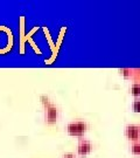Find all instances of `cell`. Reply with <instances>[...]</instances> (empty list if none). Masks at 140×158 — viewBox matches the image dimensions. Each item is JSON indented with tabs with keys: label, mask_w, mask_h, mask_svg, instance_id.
<instances>
[{
	"label": "cell",
	"mask_w": 140,
	"mask_h": 158,
	"mask_svg": "<svg viewBox=\"0 0 140 158\" xmlns=\"http://www.w3.org/2000/svg\"><path fill=\"white\" fill-rule=\"evenodd\" d=\"M41 101L43 103V107L46 110V122L47 124H55L58 119V109L56 106H54L48 97L46 96H41Z\"/></svg>",
	"instance_id": "6da1fadb"
},
{
	"label": "cell",
	"mask_w": 140,
	"mask_h": 158,
	"mask_svg": "<svg viewBox=\"0 0 140 158\" xmlns=\"http://www.w3.org/2000/svg\"><path fill=\"white\" fill-rule=\"evenodd\" d=\"M92 151V144L89 141L79 138L78 145H77V153L78 156H88Z\"/></svg>",
	"instance_id": "277c9868"
},
{
	"label": "cell",
	"mask_w": 140,
	"mask_h": 158,
	"mask_svg": "<svg viewBox=\"0 0 140 158\" xmlns=\"http://www.w3.org/2000/svg\"><path fill=\"white\" fill-rule=\"evenodd\" d=\"M131 95L134 96V97L140 96V83L134 82V83L132 85V87H131Z\"/></svg>",
	"instance_id": "5b68a950"
},
{
	"label": "cell",
	"mask_w": 140,
	"mask_h": 158,
	"mask_svg": "<svg viewBox=\"0 0 140 158\" xmlns=\"http://www.w3.org/2000/svg\"><path fill=\"white\" fill-rule=\"evenodd\" d=\"M132 79L140 83V69H132Z\"/></svg>",
	"instance_id": "52a82bcc"
},
{
	"label": "cell",
	"mask_w": 140,
	"mask_h": 158,
	"mask_svg": "<svg viewBox=\"0 0 140 158\" xmlns=\"http://www.w3.org/2000/svg\"><path fill=\"white\" fill-rule=\"evenodd\" d=\"M132 109L134 113H140V100H135L132 104Z\"/></svg>",
	"instance_id": "ba28073f"
},
{
	"label": "cell",
	"mask_w": 140,
	"mask_h": 158,
	"mask_svg": "<svg viewBox=\"0 0 140 158\" xmlns=\"http://www.w3.org/2000/svg\"><path fill=\"white\" fill-rule=\"evenodd\" d=\"M131 152L135 155V156H140V142L137 143H132L131 145Z\"/></svg>",
	"instance_id": "8992f818"
},
{
	"label": "cell",
	"mask_w": 140,
	"mask_h": 158,
	"mask_svg": "<svg viewBox=\"0 0 140 158\" xmlns=\"http://www.w3.org/2000/svg\"><path fill=\"white\" fill-rule=\"evenodd\" d=\"M138 127H139V131H140V124H139V125H138Z\"/></svg>",
	"instance_id": "8fae6325"
},
{
	"label": "cell",
	"mask_w": 140,
	"mask_h": 158,
	"mask_svg": "<svg viewBox=\"0 0 140 158\" xmlns=\"http://www.w3.org/2000/svg\"><path fill=\"white\" fill-rule=\"evenodd\" d=\"M62 158H75V156H74L73 153H66Z\"/></svg>",
	"instance_id": "30bf717a"
},
{
	"label": "cell",
	"mask_w": 140,
	"mask_h": 158,
	"mask_svg": "<svg viewBox=\"0 0 140 158\" xmlns=\"http://www.w3.org/2000/svg\"><path fill=\"white\" fill-rule=\"evenodd\" d=\"M125 136L127 137V139H130L133 143L140 142V131L139 127L135 124H130L126 127L125 129Z\"/></svg>",
	"instance_id": "3957f363"
},
{
	"label": "cell",
	"mask_w": 140,
	"mask_h": 158,
	"mask_svg": "<svg viewBox=\"0 0 140 158\" xmlns=\"http://www.w3.org/2000/svg\"><path fill=\"white\" fill-rule=\"evenodd\" d=\"M88 130V124L84 121H76V122H71L67 125V132L70 136H75V137H79L82 138L84 134Z\"/></svg>",
	"instance_id": "7a4b0ae2"
},
{
	"label": "cell",
	"mask_w": 140,
	"mask_h": 158,
	"mask_svg": "<svg viewBox=\"0 0 140 158\" xmlns=\"http://www.w3.org/2000/svg\"><path fill=\"white\" fill-rule=\"evenodd\" d=\"M120 73L125 77H132V69H120Z\"/></svg>",
	"instance_id": "9c48e42d"
}]
</instances>
